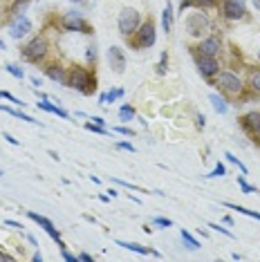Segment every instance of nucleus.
<instances>
[{
    "mask_svg": "<svg viewBox=\"0 0 260 262\" xmlns=\"http://www.w3.org/2000/svg\"><path fill=\"white\" fill-rule=\"evenodd\" d=\"M68 85L74 88V90H79V92H83V94H88L92 90L90 88L92 85V76L83 68H74L72 72H70V76H68Z\"/></svg>",
    "mask_w": 260,
    "mask_h": 262,
    "instance_id": "f257e3e1",
    "label": "nucleus"
},
{
    "mask_svg": "<svg viewBox=\"0 0 260 262\" xmlns=\"http://www.w3.org/2000/svg\"><path fill=\"white\" fill-rule=\"evenodd\" d=\"M119 32L123 34V36H130V34H135L137 32V27H139V14H137V9H130L126 7L119 14Z\"/></svg>",
    "mask_w": 260,
    "mask_h": 262,
    "instance_id": "f03ea898",
    "label": "nucleus"
},
{
    "mask_svg": "<svg viewBox=\"0 0 260 262\" xmlns=\"http://www.w3.org/2000/svg\"><path fill=\"white\" fill-rule=\"evenodd\" d=\"M209 27H211V23L204 14H191L186 18V32L191 36H202V34L209 32Z\"/></svg>",
    "mask_w": 260,
    "mask_h": 262,
    "instance_id": "7ed1b4c3",
    "label": "nucleus"
},
{
    "mask_svg": "<svg viewBox=\"0 0 260 262\" xmlns=\"http://www.w3.org/2000/svg\"><path fill=\"white\" fill-rule=\"evenodd\" d=\"M218 85H220L224 92H231V94L242 92V81L233 72H220V76H218Z\"/></svg>",
    "mask_w": 260,
    "mask_h": 262,
    "instance_id": "20e7f679",
    "label": "nucleus"
},
{
    "mask_svg": "<svg viewBox=\"0 0 260 262\" xmlns=\"http://www.w3.org/2000/svg\"><path fill=\"white\" fill-rule=\"evenodd\" d=\"M45 54H47V43L43 38H34L32 43L23 50V56H25L27 61H40Z\"/></svg>",
    "mask_w": 260,
    "mask_h": 262,
    "instance_id": "39448f33",
    "label": "nucleus"
},
{
    "mask_svg": "<svg viewBox=\"0 0 260 262\" xmlns=\"http://www.w3.org/2000/svg\"><path fill=\"white\" fill-rule=\"evenodd\" d=\"M155 38H157L155 25H153L150 20L144 23V25L139 27V32H137V47H153L155 45Z\"/></svg>",
    "mask_w": 260,
    "mask_h": 262,
    "instance_id": "423d86ee",
    "label": "nucleus"
},
{
    "mask_svg": "<svg viewBox=\"0 0 260 262\" xmlns=\"http://www.w3.org/2000/svg\"><path fill=\"white\" fill-rule=\"evenodd\" d=\"M27 215H29V220H34V222H36V224H40V226H43V229H45V233L50 235V237H52V240H54V242H58V247H61V249H65V244H63V240H61V235L56 233L54 224H52L50 220H47V217H43V215H38V213H34V211H29Z\"/></svg>",
    "mask_w": 260,
    "mask_h": 262,
    "instance_id": "0eeeda50",
    "label": "nucleus"
},
{
    "mask_svg": "<svg viewBox=\"0 0 260 262\" xmlns=\"http://www.w3.org/2000/svg\"><path fill=\"white\" fill-rule=\"evenodd\" d=\"M222 11L229 20H240L245 16V5H242V0H224Z\"/></svg>",
    "mask_w": 260,
    "mask_h": 262,
    "instance_id": "6e6552de",
    "label": "nucleus"
},
{
    "mask_svg": "<svg viewBox=\"0 0 260 262\" xmlns=\"http://www.w3.org/2000/svg\"><path fill=\"white\" fill-rule=\"evenodd\" d=\"M108 61H110L112 70H115L117 74H121L123 70H126V56H123L121 47H117V45L110 47V50H108Z\"/></svg>",
    "mask_w": 260,
    "mask_h": 262,
    "instance_id": "1a4fd4ad",
    "label": "nucleus"
},
{
    "mask_svg": "<svg viewBox=\"0 0 260 262\" xmlns=\"http://www.w3.org/2000/svg\"><path fill=\"white\" fill-rule=\"evenodd\" d=\"M29 32H32V23H29V18H25V16H18L9 27L11 38H23V36H27Z\"/></svg>",
    "mask_w": 260,
    "mask_h": 262,
    "instance_id": "9d476101",
    "label": "nucleus"
},
{
    "mask_svg": "<svg viewBox=\"0 0 260 262\" xmlns=\"http://www.w3.org/2000/svg\"><path fill=\"white\" fill-rule=\"evenodd\" d=\"M198 70H200V74H202V76H213V74H218L220 65H218L215 56H200Z\"/></svg>",
    "mask_w": 260,
    "mask_h": 262,
    "instance_id": "9b49d317",
    "label": "nucleus"
},
{
    "mask_svg": "<svg viewBox=\"0 0 260 262\" xmlns=\"http://www.w3.org/2000/svg\"><path fill=\"white\" fill-rule=\"evenodd\" d=\"M63 25L68 27V29H72V32H76V29H79V32H85V34H88V29H90V27L85 25V20L81 18V14H76V11H70V14L65 16Z\"/></svg>",
    "mask_w": 260,
    "mask_h": 262,
    "instance_id": "f8f14e48",
    "label": "nucleus"
},
{
    "mask_svg": "<svg viewBox=\"0 0 260 262\" xmlns=\"http://www.w3.org/2000/svg\"><path fill=\"white\" fill-rule=\"evenodd\" d=\"M200 54L202 56H218L220 54V40H218L215 36H209V38H204L202 43H200Z\"/></svg>",
    "mask_w": 260,
    "mask_h": 262,
    "instance_id": "ddd939ff",
    "label": "nucleus"
},
{
    "mask_svg": "<svg viewBox=\"0 0 260 262\" xmlns=\"http://www.w3.org/2000/svg\"><path fill=\"white\" fill-rule=\"evenodd\" d=\"M117 244H119V247H123V249H128V251H137V253H141V255H148V253H153V255H157V258H159V253H157V251H153V249H148V247H141V244H137V242L117 240Z\"/></svg>",
    "mask_w": 260,
    "mask_h": 262,
    "instance_id": "4468645a",
    "label": "nucleus"
},
{
    "mask_svg": "<svg viewBox=\"0 0 260 262\" xmlns=\"http://www.w3.org/2000/svg\"><path fill=\"white\" fill-rule=\"evenodd\" d=\"M36 105H38L40 110H45V112H52V115H58L61 119H68V112H65L63 108H58V105H52V103H47V99H40Z\"/></svg>",
    "mask_w": 260,
    "mask_h": 262,
    "instance_id": "2eb2a0df",
    "label": "nucleus"
},
{
    "mask_svg": "<svg viewBox=\"0 0 260 262\" xmlns=\"http://www.w3.org/2000/svg\"><path fill=\"white\" fill-rule=\"evenodd\" d=\"M162 27H164V32L173 29V7H170V3H166V7L162 11Z\"/></svg>",
    "mask_w": 260,
    "mask_h": 262,
    "instance_id": "dca6fc26",
    "label": "nucleus"
},
{
    "mask_svg": "<svg viewBox=\"0 0 260 262\" xmlns=\"http://www.w3.org/2000/svg\"><path fill=\"white\" fill-rule=\"evenodd\" d=\"M211 103H213V110L218 112V115H227V110H229V105H227V101H224L222 97H220V94H211Z\"/></svg>",
    "mask_w": 260,
    "mask_h": 262,
    "instance_id": "f3484780",
    "label": "nucleus"
},
{
    "mask_svg": "<svg viewBox=\"0 0 260 262\" xmlns=\"http://www.w3.org/2000/svg\"><path fill=\"white\" fill-rule=\"evenodd\" d=\"M47 76H50L52 81H56V83H65V85H68V76H65V72H63L61 68H56V65L47 68Z\"/></svg>",
    "mask_w": 260,
    "mask_h": 262,
    "instance_id": "a211bd4d",
    "label": "nucleus"
},
{
    "mask_svg": "<svg viewBox=\"0 0 260 262\" xmlns=\"http://www.w3.org/2000/svg\"><path fill=\"white\" fill-rule=\"evenodd\" d=\"M0 110L3 112H7V115H14V117H18V119H23V121H27V123H40V121H36L34 117H29V115H23L20 110H14V108H9V105H3L0 103Z\"/></svg>",
    "mask_w": 260,
    "mask_h": 262,
    "instance_id": "6ab92c4d",
    "label": "nucleus"
},
{
    "mask_svg": "<svg viewBox=\"0 0 260 262\" xmlns=\"http://www.w3.org/2000/svg\"><path fill=\"white\" fill-rule=\"evenodd\" d=\"M182 240H184V244H186V247L188 249H191V251H198V249H200V242L198 240H195V237L191 235V233H188V231H184V229H182Z\"/></svg>",
    "mask_w": 260,
    "mask_h": 262,
    "instance_id": "aec40b11",
    "label": "nucleus"
},
{
    "mask_svg": "<svg viewBox=\"0 0 260 262\" xmlns=\"http://www.w3.org/2000/svg\"><path fill=\"white\" fill-rule=\"evenodd\" d=\"M119 97H123V90H110L108 94H101V97H99V101H101V103L105 105V103H112V101H117Z\"/></svg>",
    "mask_w": 260,
    "mask_h": 262,
    "instance_id": "412c9836",
    "label": "nucleus"
},
{
    "mask_svg": "<svg viewBox=\"0 0 260 262\" xmlns=\"http://www.w3.org/2000/svg\"><path fill=\"white\" fill-rule=\"evenodd\" d=\"M258 121H260V112H249L247 117H242V123H245L247 128H256Z\"/></svg>",
    "mask_w": 260,
    "mask_h": 262,
    "instance_id": "4be33fe9",
    "label": "nucleus"
},
{
    "mask_svg": "<svg viewBox=\"0 0 260 262\" xmlns=\"http://www.w3.org/2000/svg\"><path fill=\"white\" fill-rule=\"evenodd\" d=\"M249 88H251L253 92L260 94V70H256V72L249 74Z\"/></svg>",
    "mask_w": 260,
    "mask_h": 262,
    "instance_id": "5701e85b",
    "label": "nucleus"
},
{
    "mask_svg": "<svg viewBox=\"0 0 260 262\" xmlns=\"http://www.w3.org/2000/svg\"><path fill=\"white\" fill-rule=\"evenodd\" d=\"M227 206H229V208H233V211H238V213H242V215H249V217L260 220V213L249 211V208H245V206H238V204H227Z\"/></svg>",
    "mask_w": 260,
    "mask_h": 262,
    "instance_id": "b1692460",
    "label": "nucleus"
},
{
    "mask_svg": "<svg viewBox=\"0 0 260 262\" xmlns=\"http://www.w3.org/2000/svg\"><path fill=\"white\" fill-rule=\"evenodd\" d=\"M5 68H7V72H9V74H14V76H16V79H20V81H23V79H25V72H23V70L18 68V65L9 63V65H5Z\"/></svg>",
    "mask_w": 260,
    "mask_h": 262,
    "instance_id": "393cba45",
    "label": "nucleus"
},
{
    "mask_svg": "<svg viewBox=\"0 0 260 262\" xmlns=\"http://www.w3.org/2000/svg\"><path fill=\"white\" fill-rule=\"evenodd\" d=\"M133 117H135V110L130 108V105H123V108L119 110V119H121V121H130Z\"/></svg>",
    "mask_w": 260,
    "mask_h": 262,
    "instance_id": "a878e982",
    "label": "nucleus"
},
{
    "mask_svg": "<svg viewBox=\"0 0 260 262\" xmlns=\"http://www.w3.org/2000/svg\"><path fill=\"white\" fill-rule=\"evenodd\" d=\"M224 157H227V159H229V162H231V164H235V166H238V168L242 170V175H245V172H247V168H245V164H242V162H240V159H238V157H235V155H231V152H224Z\"/></svg>",
    "mask_w": 260,
    "mask_h": 262,
    "instance_id": "bb28decb",
    "label": "nucleus"
},
{
    "mask_svg": "<svg viewBox=\"0 0 260 262\" xmlns=\"http://www.w3.org/2000/svg\"><path fill=\"white\" fill-rule=\"evenodd\" d=\"M0 99H7V101H11V103H16V105H25L23 101H18V99L14 97V94H9L7 90H0Z\"/></svg>",
    "mask_w": 260,
    "mask_h": 262,
    "instance_id": "cd10ccee",
    "label": "nucleus"
},
{
    "mask_svg": "<svg viewBox=\"0 0 260 262\" xmlns=\"http://www.w3.org/2000/svg\"><path fill=\"white\" fill-rule=\"evenodd\" d=\"M88 130H92V133H99V135H108V130H105L103 126H97V123H85Z\"/></svg>",
    "mask_w": 260,
    "mask_h": 262,
    "instance_id": "c85d7f7f",
    "label": "nucleus"
},
{
    "mask_svg": "<svg viewBox=\"0 0 260 262\" xmlns=\"http://www.w3.org/2000/svg\"><path fill=\"white\" fill-rule=\"evenodd\" d=\"M222 175H227V168H224L222 164H218L213 168V172H211V175H206V177H222Z\"/></svg>",
    "mask_w": 260,
    "mask_h": 262,
    "instance_id": "c756f323",
    "label": "nucleus"
},
{
    "mask_svg": "<svg viewBox=\"0 0 260 262\" xmlns=\"http://www.w3.org/2000/svg\"><path fill=\"white\" fill-rule=\"evenodd\" d=\"M153 224H157V226H173V220H168V217H155L153 220Z\"/></svg>",
    "mask_w": 260,
    "mask_h": 262,
    "instance_id": "7c9ffc66",
    "label": "nucleus"
},
{
    "mask_svg": "<svg viewBox=\"0 0 260 262\" xmlns=\"http://www.w3.org/2000/svg\"><path fill=\"white\" fill-rule=\"evenodd\" d=\"M85 58H88V63L97 61V47H94V45H90V47H88V52H85Z\"/></svg>",
    "mask_w": 260,
    "mask_h": 262,
    "instance_id": "2f4dec72",
    "label": "nucleus"
},
{
    "mask_svg": "<svg viewBox=\"0 0 260 262\" xmlns=\"http://www.w3.org/2000/svg\"><path fill=\"white\" fill-rule=\"evenodd\" d=\"M209 229H213V231H220V233H224L227 237H233V233H231V231H229V229H222L220 224H213V222H211V224H209Z\"/></svg>",
    "mask_w": 260,
    "mask_h": 262,
    "instance_id": "473e14b6",
    "label": "nucleus"
},
{
    "mask_svg": "<svg viewBox=\"0 0 260 262\" xmlns=\"http://www.w3.org/2000/svg\"><path fill=\"white\" fill-rule=\"evenodd\" d=\"M117 148L119 150H128V152H135V146L128 144V141H117Z\"/></svg>",
    "mask_w": 260,
    "mask_h": 262,
    "instance_id": "72a5a7b5",
    "label": "nucleus"
},
{
    "mask_svg": "<svg viewBox=\"0 0 260 262\" xmlns=\"http://www.w3.org/2000/svg\"><path fill=\"white\" fill-rule=\"evenodd\" d=\"M238 184H240V188H242V193H253V186H249L242 177H238Z\"/></svg>",
    "mask_w": 260,
    "mask_h": 262,
    "instance_id": "f704fd0d",
    "label": "nucleus"
},
{
    "mask_svg": "<svg viewBox=\"0 0 260 262\" xmlns=\"http://www.w3.org/2000/svg\"><path fill=\"white\" fill-rule=\"evenodd\" d=\"M166 63H168V56H166V54H162V63L157 65V72H159V74L166 72Z\"/></svg>",
    "mask_w": 260,
    "mask_h": 262,
    "instance_id": "c9c22d12",
    "label": "nucleus"
},
{
    "mask_svg": "<svg viewBox=\"0 0 260 262\" xmlns=\"http://www.w3.org/2000/svg\"><path fill=\"white\" fill-rule=\"evenodd\" d=\"M5 224H7V226H14V229H23V224L14 222V220H5Z\"/></svg>",
    "mask_w": 260,
    "mask_h": 262,
    "instance_id": "e433bc0d",
    "label": "nucleus"
},
{
    "mask_svg": "<svg viewBox=\"0 0 260 262\" xmlns=\"http://www.w3.org/2000/svg\"><path fill=\"white\" fill-rule=\"evenodd\" d=\"M5 139H7L11 146H18V139H14V137H11V135H7V133H5Z\"/></svg>",
    "mask_w": 260,
    "mask_h": 262,
    "instance_id": "4c0bfd02",
    "label": "nucleus"
},
{
    "mask_svg": "<svg viewBox=\"0 0 260 262\" xmlns=\"http://www.w3.org/2000/svg\"><path fill=\"white\" fill-rule=\"evenodd\" d=\"M195 3H198V5H202V7H209V5H213L215 0H195Z\"/></svg>",
    "mask_w": 260,
    "mask_h": 262,
    "instance_id": "58836bf2",
    "label": "nucleus"
},
{
    "mask_svg": "<svg viewBox=\"0 0 260 262\" xmlns=\"http://www.w3.org/2000/svg\"><path fill=\"white\" fill-rule=\"evenodd\" d=\"M115 130H117V133H121V135H128V137L133 135V130H130V128H115Z\"/></svg>",
    "mask_w": 260,
    "mask_h": 262,
    "instance_id": "ea45409f",
    "label": "nucleus"
},
{
    "mask_svg": "<svg viewBox=\"0 0 260 262\" xmlns=\"http://www.w3.org/2000/svg\"><path fill=\"white\" fill-rule=\"evenodd\" d=\"M79 260H81V262H92V255H88V253H81V255H79Z\"/></svg>",
    "mask_w": 260,
    "mask_h": 262,
    "instance_id": "a19ab883",
    "label": "nucleus"
},
{
    "mask_svg": "<svg viewBox=\"0 0 260 262\" xmlns=\"http://www.w3.org/2000/svg\"><path fill=\"white\" fill-rule=\"evenodd\" d=\"M92 121H94V123H97V126H105V121H103V119H101V117H94V119H92Z\"/></svg>",
    "mask_w": 260,
    "mask_h": 262,
    "instance_id": "79ce46f5",
    "label": "nucleus"
},
{
    "mask_svg": "<svg viewBox=\"0 0 260 262\" xmlns=\"http://www.w3.org/2000/svg\"><path fill=\"white\" fill-rule=\"evenodd\" d=\"M198 128H204V117L198 115Z\"/></svg>",
    "mask_w": 260,
    "mask_h": 262,
    "instance_id": "37998d69",
    "label": "nucleus"
},
{
    "mask_svg": "<svg viewBox=\"0 0 260 262\" xmlns=\"http://www.w3.org/2000/svg\"><path fill=\"white\" fill-rule=\"evenodd\" d=\"M0 260H14V258H11V255H7V253H3V251H0Z\"/></svg>",
    "mask_w": 260,
    "mask_h": 262,
    "instance_id": "c03bdc74",
    "label": "nucleus"
},
{
    "mask_svg": "<svg viewBox=\"0 0 260 262\" xmlns=\"http://www.w3.org/2000/svg\"><path fill=\"white\" fill-rule=\"evenodd\" d=\"M32 260H34V262H40V260H43V255H40V253H34Z\"/></svg>",
    "mask_w": 260,
    "mask_h": 262,
    "instance_id": "a18cd8bd",
    "label": "nucleus"
},
{
    "mask_svg": "<svg viewBox=\"0 0 260 262\" xmlns=\"http://www.w3.org/2000/svg\"><path fill=\"white\" fill-rule=\"evenodd\" d=\"M251 3H253V7L256 9H260V0H251Z\"/></svg>",
    "mask_w": 260,
    "mask_h": 262,
    "instance_id": "49530a36",
    "label": "nucleus"
},
{
    "mask_svg": "<svg viewBox=\"0 0 260 262\" xmlns=\"http://www.w3.org/2000/svg\"><path fill=\"white\" fill-rule=\"evenodd\" d=\"M253 130H256V135H258V137H260V121H258V123H256V128H253Z\"/></svg>",
    "mask_w": 260,
    "mask_h": 262,
    "instance_id": "de8ad7c7",
    "label": "nucleus"
},
{
    "mask_svg": "<svg viewBox=\"0 0 260 262\" xmlns=\"http://www.w3.org/2000/svg\"><path fill=\"white\" fill-rule=\"evenodd\" d=\"M258 58H260V52H258Z\"/></svg>",
    "mask_w": 260,
    "mask_h": 262,
    "instance_id": "09e8293b",
    "label": "nucleus"
},
{
    "mask_svg": "<svg viewBox=\"0 0 260 262\" xmlns=\"http://www.w3.org/2000/svg\"><path fill=\"white\" fill-rule=\"evenodd\" d=\"M0 175H3V170H0Z\"/></svg>",
    "mask_w": 260,
    "mask_h": 262,
    "instance_id": "8fccbe9b",
    "label": "nucleus"
}]
</instances>
